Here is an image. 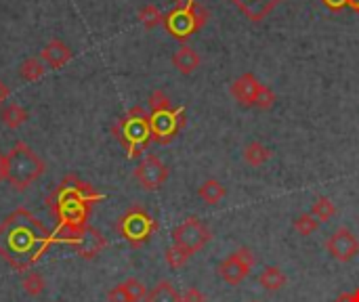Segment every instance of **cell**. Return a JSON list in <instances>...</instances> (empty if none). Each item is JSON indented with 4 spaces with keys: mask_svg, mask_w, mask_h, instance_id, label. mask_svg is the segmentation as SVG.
<instances>
[{
    "mask_svg": "<svg viewBox=\"0 0 359 302\" xmlns=\"http://www.w3.org/2000/svg\"><path fill=\"white\" fill-rule=\"evenodd\" d=\"M326 250L339 263H351L359 254V240L351 229L341 227L326 240Z\"/></svg>",
    "mask_w": 359,
    "mask_h": 302,
    "instance_id": "cell-12",
    "label": "cell"
},
{
    "mask_svg": "<svg viewBox=\"0 0 359 302\" xmlns=\"http://www.w3.org/2000/svg\"><path fill=\"white\" fill-rule=\"evenodd\" d=\"M164 259H166V265H168L170 269H183V267L187 265V261L191 259V254H189L185 248L172 244L170 248H166Z\"/></svg>",
    "mask_w": 359,
    "mask_h": 302,
    "instance_id": "cell-25",
    "label": "cell"
},
{
    "mask_svg": "<svg viewBox=\"0 0 359 302\" xmlns=\"http://www.w3.org/2000/svg\"><path fill=\"white\" fill-rule=\"evenodd\" d=\"M172 65L177 67V71H181L183 76L194 74L200 65H202V57L187 44H183L175 55H172Z\"/></svg>",
    "mask_w": 359,
    "mask_h": 302,
    "instance_id": "cell-16",
    "label": "cell"
},
{
    "mask_svg": "<svg viewBox=\"0 0 359 302\" xmlns=\"http://www.w3.org/2000/svg\"><path fill=\"white\" fill-rule=\"evenodd\" d=\"M21 286L29 296H40L44 292V288H46V282L38 271H27L23 275V280H21Z\"/></svg>",
    "mask_w": 359,
    "mask_h": 302,
    "instance_id": "cell-26",
    "label": "cell"
},
{
    "mask_svg": "<svg viewBox=\"0 0 359 302\" xmlns=\"http://www.w3.org/2000/svg\"><path fill=\"white\" fill-rule=\"evenodd\" d=\"M44 71H46V65L42 63V59H36V57H27L19 65V76L25 82H38L44 76Z\"/></svg>",
    "mask_w": 359,
    "mask_h": 302,
    "instance_id": "cell-22",
    "label": "cell"
},
{
    "mask_svg": "<svg viewBox=\"0 0 359 302\" xmlns=\"http://www.w3.org/2000/svg\"><path fill=\"white\" fill-rule=\"evenodd\" d=\"M257 259L250 248H240L233 254H229L225 261L219 263V277L227 282L229 286H240L255 267Z\"/></svg>",
    "mask_w": 359,
    "mask_h": 302,
    "instance_id": "cell-9",
    "label": "cell"
},
{
    "mask_svg": "<svg viewBox=\"0 0 359 302\" xmlns=\"http://www.w3.org/2000/svg\"><path fill=\"white\" fill-rule=\"evenodd\" d=\"M8 95H11V90H8V86L0 80V107L4 105V101L8 99Z\"/></svg>",
    "mask_w": 359,
    "mask_h": 302,
    "instance_id": "cell-33",
    "label": "cell"
},
{
    "mask_svg": "<svg viewBox=\"0 0 359 302\" xmlns=\"http://www.w3.org/2000/svg\"><path fill=\"white\" fill-rule=\"evenodd\" d=\"M172 105H170V99H168V95L164 92V90H154L151 95H149V109H151V114H156V111H164V109H170Z\"/></svg>",
    "mask_w": 359,
    "mask_h": 302,
    "instance_id": "cell-30",
    "label": "cell"
},
{
    "mask_svg": "<svg viewBox=\"0 0 359 302\" xmlns=\"http://www.w3.org/2000/svg\"><path fill=\"white\" fill-rule=\"evenodd\" d=\"M103 195L97 193L88 183L67 177L61 181V185L46 198V208L53 212L59 233H65L63 242L67 244L69 238L80 233L86 227V219L90 214V208L101 200Z\"/></svg>",
    "mask_w": 359,
    "mask_h": 302,
    "instance_id": "cell-2",
    "label": "cell"
},
{
    "mask_svg": "<svg viewBox=\"0 0 359 302\" xmlns=\"http://www.w3.org/2000/svg\"><path fill=\"white\" fill-rule=\"evenodd\" d=\"M185 2H189V0H177V4H185Z\"/></svg>",
    "mask_w": 359,
    "mask_h": 302,
    "instance_id": "cell-37",
    "label": "cell"
},
{
    "mask_svg": "<svg viewBox=\"0 0 359 302\" xmlns=\"http://www.w3.org/2000/svg\"><path fill=\"white\" fill-rule=\"evenodd\" d=\"M250 302H259V301H250Z\"/></svg>",
    "mask_w": 359,
    "mask_h": 302,
    "instance_id": "cell-38",
    "label": "cell"
},
{
    "mask_svg": "<svg viewBox=\"0 0 359 302\" xmlns=\"http://www.w3.org/2000/svg\"><path fill=\"white\" fill-rule=\"evenodd\" d=\"M183 126H185V107H175V109L170 107L149 116L151 141L162 145L170 143Z\"/></svg>",
    "mask_w": 359,
    "mask_h": 302,
    "instance_id": "cell-8",
    "label": "cell"
},
{
    "mask_svg": "<svg viewBox=\"0 0 359 302\" xmlns=\"http://www.w3.org/2000/svg\"><path fill=\"white\" fill-rule=\"evenodd\" d=\"M198 195H200V200H202L204 204L215 206V204H219V202L227 195V189H225V185H221V181L208 179V181H204V183L200 185Z\"/></svg>",
    "mask_w": 359,
    "mask_h": 302,
    "instance_id": "cell-18",
    "label": "cell"
},
{
    "mask_svg": "<svg viewBox=\"0 0 359 302\" xmlns=\"http://www.w3.org/2000/svg\"><path fill=\"white\" fill-rule=\"evenodd\" d=\"M242 156H244V162H246V164H250V166H263L265 162L271 160L273 151H271L267 145H263V143H259V141H252V143H248V145L244 147Z\"/></svg>",
    "mask_w": 359,
    "mask_h": 302,
    "instance_id": "cell-20",
    "label": "cell"
},
{
    "mask_svg": "<svg viewBox=\"0 0 359 302\" xmlns=\"http://www.w3.org/2000/svg\"><path fill=\"white\" fill-rule=\"evenodd\" d=\"M259 88H261V82L257 80V76L250 74V71H246V74H242L240 78L233 80V84H231V97L238 101V105L252 107Z\"/></svg>",
    "mask_w": 359,
    "mask_h": 302,
    "instance_id": "cell-13",
    "label": "cell"
},
{
    "mask_svg": "<svg viewBox=\"0 0 359 302\" xmlns=\"http://www.w3.org/2000/svg\"><path fill=\"white\" fill-rule=\"evenodd\" d=\"M311 214L320 221V223H328L334 214H337V206L330 198H318L316 204L311 206Z\"/></svg>",
    "mask_w": 359,
    "mask_h": 302,
    "instance_id": "cell-24",
    "label": "cell"
},
{
    "mask_svg": "<svg viewBox=\"0 0 359 302\" xmlns=\"http://www.w3.org/2000/svg\"><path fill=\"white\" fill-rule=\"evenodd\" d=\"M208 17H210V13L202 4H198L196 0H189L185 4H179L177 8H172L168 15H164V25L172 38L185 42L191 34H196L204 27Z\"/></svg>",
    "mask_w": 359,
    "mask_h": 302,
    "instance_id": "cell-5",
    "label": "cell"
},
{
    "mask_svg": "<svg viewBox=\"0 0 359 302\" xmlns=\"http://www.w3.org/2000/svg\"><path fill=\"white\" fill-rule=\"evenodd\" d=\"M259 284H261L267 292H280V290H284V288H286L288 277H286V273H284L280 267L269 265V267H265V269L261 271V275H259Z\"/></svg>",
    "mask_w": 359,
    "mask_h": 302,
    "instance_id": "cell-17",
    "label": "cell"
},
{
    "mask_svg": "<svg viewBox=\"0 0 359 302\" xmlns=\"http://www.w3.org/2000/svg\"><path fill=\"white\" fill-rule=\"evenodd\" d=\"M334 302H353V296L345 292V294H341V296H337V301H334Z\"/></svg>",
    "mask_w": 359,
    "mask_h": 302,
    "instance_id": "cell-35",
    "label": "cell"
},
{
    "mask_svg": "<svg viewBox=\"0 0 359 302\" xmlns=\"http://www.w3.org/2000/svg\"><path fill=\"white\" fill-rule=\"evenodd\" d=\"M67 244L76 250V254H78L80 259L93 261V259H97V256L105 250L107 240H105V235H103L101 231H97L95 227L86 225L80 233H76L74 238H69Z\"/></svg>",
    "mask_w": 359,
    "mask_h": 302,
    "instance_id": "cell-11",
    "label": "cell"
},
{
    "mask_svg": "<svg viewBox=\"0 0 359 302\" xmlns=\"http://www.w3.org/2000/svg\"><path fill=\"white\" fill-rule=\"evenodd\" d=\"M40 59L46 67L50 69H61L65 63H69L72 59V48L61 42V40H50L42 50H40Z\"/></svg>",
    "mask_w": 359,
    "mask_h": 302,
    "instance_id": "cell-14",
    "label": "cell"
},
{
    "mask_svg": "<svg viewBox=\"0 0 359 302\" xmlns=\"http://www.w3.org/2000/svg\"><path fill=\"white\" fill-rule=\"evenodd\" d=\"M135 179L145 191H158L168 181V166L158 156H145L135 168Z\"/></svg>",
    "mask_w": 359,
    "mask_h": 302,
    "instance_id": "cell-10",
    "label": "cell"
},
{
    "mask_svg": "<svg viewBox=\"0 0 359 302\" xmlns=\"http://www.w3.org/2000/svg\"><path fill=\"white\" fill-rule=\"evenodd\" d=\"M55 242L59 238L25 208H17L0 225V256L21 273L32 271Z\"/></svg>",
    "mask_w": 359,
    "mask_h": 302,
    "instance_id": "cell-1",
    "label": "cell"
},
{
    "mask_svg": "<svg viewBox=\"0 0 359 302\" xmlns=\"http://www.w3.org/2000/svg\"><path fill=\"white\" fill-rule=\"evenodd\" d=\"M212 240V231L198 219V217H189L185 219L179 227H175L172 231V244L185 248L191 256L198 254L200 250H204Z\"/></svg>",
    "mask_w": 359,
    "mask_h": 302,
    "instance_id": "cell-7",
    "label": "cell"
},
{
    "mask_svg": "<svg viewBox=\"0 0 359 302\" xmlns=\"http://www.w3.org/2000/svg\"><path fill=\"white\" fill-rule=\"evenodd\" d=\"M42 158L25 143H15L6 153V177L4 181L15 191H25L32 183H36L44 174Z\"/></svg>",
    "mask_w": 359,
    "mask_h": 302,
    "instance_id": "cell-3",
    "label": "cell"
},
{
    "mask_svg": "<svg viewBox=\"0 0 359 302\" xmlns=\"http://www.w3.org/2000/svg\"><path fill=\"white\" fill-rule=\"evenodd\" d=\"M122 288L124 292L128 294L130 302H141L147 298V288L141 280H135V277H128L126 282H122Z\"/></svg>",
    "mask_w": 359,
    "mask_h": 302,
    "instance_id": "cell-28",
    "label": "cell"
},
{
    "mask_svg": "<svg viewBox=\"0 0 359 302\" xmlns=\"http://www.w3.org/2000/svg\"><path fill=\"white\" fill-rule=\"evenodd\" d=\"M273 105H276V92L269 86L261 84V88H259V92L255 97V105L252 107H259L261 111H269Z\"/></svg>",
    "mask_w": 359,
    "mask_h": 302,
    "instance_id": "cell-29",
    "label": "cell"
},
{
    "mask_svg": "<svg viewBox=\"0 0 359 302\" xmlns=\"http://www.w3.org/2000/svg\"><path fill=\"white\" fill-rule=\"evenodd\" d=\"M145 302H181V294L177 292V288L170 282L162 280L147 292Z\"/></svg>",
    "mask_w": 359,
    "mask_h": 302,
    "instance_id": "cell-21",
    "label": "cell"
},
{
    "mask_svg": "<svg viewBox=\"0 0 359 302\" xmlns=\"http://www.w3.org/2000/svg\"><path fill=\"white\" fill-rule=\"evenodd\" d=\"M27 111L19 105V103H8V105H4L2 107V111H0V120H2V124L6 126V128H11V130H15V128H19V126H23L25 122H27Z\"/></svg>",
    "mask_w": 359,
    "mask_h": 302,
    "instance_id": "cell-19",
    "label": "cell"
},
{
    "mask_svg": "<svg viewBox=\"0 0 359 302\" xmlns=\"http://www.w3.org/2000/svg\"><path fill=\"white\" fill-rule=\"evenodd\" d=\"M107 302H130L128 294H126L124 288H122V284H118L116 288H111V290L107 292Z\"/></svg>",
    "mask_w": 359,
    "mask_h": 302,
    "instance_id": "cell-32",
    "label": "cell"
},
{
    "mask_svg": "<svg viewBox=\"0 0 359 302\" xmlns=\"http://www.w3.org/2000/svg\"><path fill=\"white\" fill-rule=\"evenodd\" d=\"M250 21L259 23L263 21L278 4H282L284 0H231Z\"/></svg>",
    "mask_w": 359,
    "mask_h": 302,
    "instance_id": "cell-15",
    "label": "cell"
},
{
    "mask_svg": "<svg viewBox=\"0 0 359 302\" xmlns=\"http://www.w3.org/2000/svg\"><path fill=\"white\" fill-rule=\"evenodd\" d=\"M116 229L133 248H141L151 240V235L158 229V223L151 219V214L145 208L133 206L118 219Z\"/></svg>",
    "mask_w": 359,
    "mask_h": 302,
    "instance_id": "cell-6",
    "label": "cell"
},
{
    "mask_svg": "<svg viewBox=\"0 0 359 302\" xmlns=\"http://www.w3.org/2000/svg\"><path fill=\"white\" fill-rule=\"evenodd\" d=\"M4 177H6V156L0 151V183L4 181Z\"/></svg>",
    "mask_w": 359,
    "mask_h": 302,
    "instance_id": "cell-34",
    "label": "cell"
},
{
    "mask_svg": "<svg viewBox=\"0 0 359 302\" xmlns=\"http://www.w3.org/2000/svg\"><path fill=\"white\" fill-rule=\"evenodd\" d=\"M351 296H353V302H359V288H355V290L351 292Z\"/></svg>",
    "mask_w": 359,
    "mask_h": 302,
    "instance_id": "cell-36",
    "label": "cell"
},
{
    "mask_svg": "<svg viewBox=\"0 0 359 302\" xmlns=\"http://www.w3.org/2000/svg\"><path fill=\"white\" fill-rule=\"evenodd\" d=\"M137 17H139V21H141L147 29H151V27L164 23V13H162L158 6H154V4H145V6L139 11Z\"/></svg>",
    "mask_w": 359,
    "mask_h": 302,
    "instance_id": "cell-27",
    "label": "cell"
},
{
    "mask_svg": "<svg viewBox=\"0 0 359 302\" xmlns=\"http://www.w3.org/2000/svg\"><path fill=\"white\" fill-rule=\"evenodd\" d=\"M320 221L311 214V212H303L301 217H297L294 221H292V229L299 233V235H303V238H309V235H313L318 229H320Z\"/></svg>",
    "mask_w": 359,
    "mask_h": 302,
    "instance_id": "cell-23",
    "label": "cell"
},
{
    "mask_svg": "<svg viewBox=\"0 0 359 302\" xmlns=\"http://www.w3.org/2000/svg\"><path fill=\"white\" fill-rule=\"evenodd\" d=\"M181 302H208L206 294L200 290V288H187L183 294H181Z\"/></svg>",
    "mask_w": 359,
    "mask_h": 302,
    "instance_id": "cell-31",
    "label": "cell"
},
{
    "mask_svg": "<svg viewBox=\"0 0 359 302\" xmlns=\"http://www.w3.org/2000/svg\"><path fill=\"white\" fill-rule=\"evenodd\" d=\"M114 135L118 141L126 147L128 158L141 156V151L151 141V128H149V114L143 107H133L120 122L114 126Z\"/></svg>",
    "mask_w": 359,
    "mask_h": 302,
    "instance_id": "cell-4",
    "label": "cell"
}]
</instances>
